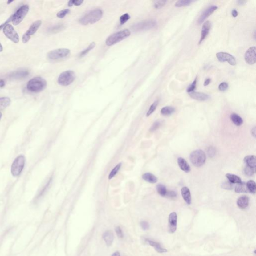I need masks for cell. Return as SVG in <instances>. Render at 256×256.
<instances>
[{
  "label": "cell",
  "mask_w": 256,
  "mask_h": 256,
  "mask_svg": "<svg viewBox=\"0 0 256 256\" xmlns=\"http://www.w3.org/2000/svg\"><path fill=\"white\" fill-rule=\"evenodd\" d=\"M103 12L100 9L93 10L88 12L79 20V23L83 25L93 24L99 21L102 18Z\"/></svg>",
  "instance_id": "cell-1"
},
{
  "label": "cell",
  "mask_w": 256,
  "mask_h": 256,
  "mask_svg": "<svg viewBox=\"0 0 256 256\" xmlns=\"http://www.w3.org/2000/svg\"><path fill=\"white\" fill-rule=\"evenodd\" d=\"M47 87V82L42 77H35L28 82L27 88L28 90L33 93H39L45 90Z\"/></svg>",
  "instance_id": "cell-2"
},
{
  "label": "cell",
  "mask_w": 256,
  "mask_h": 256,
  "mask_svg": "<svg viewBox=\"0 0 256 256\" xmlns=\"http://www.w3.org/2000/svg\"><path fill=\"white\" fill-rule=\"evenodd\" d=\"M131 32L128 29H124L111 35L106 40V44L108 46L114 45L129 37Z\"/></svg>",
  "instance_id": "cell-3"
},
{
  "label": "cell",
  "mask_w": 256,
  "mask_h": 256,
  "mask_svg": "<svg viewBox=\"0 0 256 256\" xmlns=\"http://www.w3.org/2000/svg\"><path fill=\"white\" fill-rule=\"evenodd\" d=\"M190 160L194 166L200 167L203 166L206 162V154L202 150H195L190 154Z\"/></svg>",
  "instance_id": "cell-4"
},
{
  "label": "cell",
  "mask_w": 256,
  "mask_h": 256,
  "mask_svg": "<svg viewBox=\"0 0 256 256\" xmlns=\"http://www.w3.org/2000/svg\"><path fill=\"white\" fill-rule=\"evenodd\" d=\"M157 25V22L155 20L150 19L140 22L133 25L132 27L133 31L135 32L147 31L155 28Z\"/></svg>",
  "instance_id": "cell-5"
},
{
  "label": "cell",
  "mask_w": 256,
  "mask_h": 256,
  "mask_svg": "<svg viewBox=\"0 0 256 256\" xmlns=\"http://www.w3.org/2000/svg\"><path fill=\"white\" fill-rule=\"evenodd\" d=\"M25 158L24 156H18L14 161L11 167V173L14 177H18L20 175L25 165Z\"/></svg>",
  "instance_id": "cell-6"
},
{
  "label": "cell",
  "mask_w": 256,
  "mask_h": 256,
  "mask_svg": "<svg viewBox=\"0 0 256 256\" xmlns=\"http://www.w3.org/2000/svg\"><path fill=\"white\" fill-rule=\"evenodd\" d=\"M76 79V74L73 71H66L63 72L58 79V83L63 86H67L74 81Z\"/></svg>",
  "instance_id": "cell-7"
},
{
  "label": "cell",
  "mask_w": 256,
  "mask_h": 256,
  "mask_svg": "<svg viewBox=\"0 0 256 256\" xmlns=\"http://www.w3.org/2000/svg\"><path fill=\"white\" fill-rule=\"evenodd\" d=\"M29 11V7L27 5L22 6L19 8L14 14L13 15L12 21L14 25H18L24 20Z\"/></svg>",
  "instance_id": "cell-8"
},
{
  "label": "cell",
  "mask_w": 256,
  "mask_h": 256,
  "mask_svg": "<svg viewBox=\"0 0 256 256\" xmlns=\"http://www.w3.org/2000/svg\"><path fill=\"white\" fill-rule=\"evenodd\" d=\"M70 54V50L68 49L61 48L51 51L48 53L47 56L51 60H58L66 58Z\"/></svg>",
  "instance_id": "cell-9"
},
{
  "label": "cell",
  "mask_w": 256,
  "mask_h": 256,
  "mask_svg": "<svg viewBox=\"0 0 256 256\" xmlns=\"http://www.w3.org/2000/svg\"><path fill=\"white\" fill-rule=\"evenodd\" d=\"M3 32L6 37L10 40L15 43H18L20 40L19 36L17 32L12 25L8 24L3 28Z\"/></svg>",
  "instance_id": "cell-10"
},
{
  "label": "cell",
  "mask_w": 256,
  "mask_h": 256,
  "mask_svg": "<svg viewBox=\"0 0 256 256\" xmlns=\"http://www.w3.org/2000/svg\"><path fill=\"white\" fill-rule=\"evenodd\" d=\"M42 22L40 20H38L37 21L34 22L30 27L29 29L26 32L25 34L23 35L22 37V41L24 43H27L30 39H31V36H33L34 34L36 33L39 28H40Z\"/></svg>",
  "instance_id": "cell-11"
},
{
  "label": "cell",
  "mask_w": 256,
  "mask_h": 256,
  "mask_svg": "<svg viewBox=\"0 0 256 256\" xmlns=\"http://www.w3.org/2000/svg\"><path fill=\"white\" fill-rule=\"evenodd\" d=\"M216 57L218 60L221 62H227L230 65L232 66H235L236 65V59L230 54L226 52H218L216 54Z\"/></svg>",
  "instance_id": "cell-12"
},
{
  "label": "cell",
  "mask_w": 256,
  "mask_h": 256,
  "mask_svg": "<svg viewBox=\"0 0 256 256\" xmlns=\"http://www.w3.org/2000/svg\"><path fill=\"white\" fill-rule=\"evenodd\" d=\"M256 47H251L246 52L245 54V60L246 62L249 65H254L256 63Z\"/></svg>",
  "instance_id": "cell-13"
},
{
  "label": "cell",
  "mask_w": 256,
  "mask_h": 256,
  "mask_svg": "<svg viewBox=\"0 0 256 256\" xmlns=\"http://www.w3.org/2000/svg\"><path fill=\"white\" fill-rule=\"evenodd\" d=\"M29 74V71L26 69H21L12 72L10 74L9 77L14 80H21L27 78Z\"/></svg>",
  "instance_id": "cell-14"
},
{
  "label": "cell",
  "mask_w": 256,
  "mask_h": 256,
  "mask_svg": "<svg viewBox=\"0 0 256 256\" xmlns=\"http://www.w3.org/2000/svg\"><path fill=\"white\" fill-rule=\"evenodd\" d=\"M217 9H218L217 6L215 5H212L205 10L204 11L202 12L201 15L199 17V19L198 20V24H201L203 23L204 22L205 20L208 18L209 16H211Z\"/></svg>",
  "instance_id": "cell-15"
},
{
  "label": "cell",
  "mask_w": 256,
  "mask_h": 256,
  "mask_svg": "<svg viewBox=\"0 0 256 256\" xmlns=\"http://www.w3.org/2000/svg\"><path fill=\"white\" fill-rule=\"evenodd\" d=\"M177 215L176 213L172 212L169 216V232L174 233L177 229Z\"/></svg>",
  "instance_id": "cell-16"
},
{
  "label": "cell",
  "mask_w": 256,
  "mask_h": 256,
  "mask_svg": "<svg viewBox=\"0 0 256 256\" xmlns=\"http://www.w3.org/2000/svg\"><path fill=\"white\" fill-rule=\"evenodd\" d=\"M212 23L210 21H207L205 22L202 26V31H201V35L200 39L199 40V44L200 45L203 41L206 39L207 36H208L209 31L211 28Z\"/></svg>",
  "instance_id": "cell-17"
},
{
  "label": "cell",
  "mask_w": 256,
  "mask_h": 256,
  "mask_svg": "<svg viewBox=\"0 0 256 256\" xmlns=\"http://www.w3.org/2000/svg\"><path fill=\"white\" fill-rule=\"evenodd\" d=\"M189 94L192 98L199 101H206L210 98V96H209L208 95L206 94L205 93H202V92H194V91L191 93H189Z\"/></svg>",
  "instance_id": "cell-18"
},
{
  "label": "cell",
  "mask_w": 256,
  "mask_h": 256,
  "mask_svg": "<svg viewBox=\"0 0 256 256\" xmlns=\"http://www.w3.org/2000/svg\"><path fill=\"white\" fill-rule=\"evenodd\" d=\"M181 192L185 201L187 204H191L192 202L191 195L189 189L187 187H183L181 189Z\"/></svg>",
  "instance_id": "cell-19"
},
{
  "label": "cell",
  "mask_w": 256,
  "mask_h": 256,
  "mask_svg": "<svg viewBox=\"0 0 256 256\" xmlns=\"http://www.w3.org/2000/svg\"><path fill=\"white\" fill-rule=\"evenodd\" d=\"M103 238L108 247L110 246L113 243L114 236L111 231H107L103 234Z\"/></svg>",
  "instance_id": "cell-20"
},
{
  "label": "cell",
  "mask_w": 256,
  "mask_h": 256,
  "mask_svg": "<svg viewBox=\"0 0 256 256\" xmlns=\"http://www.w3.org/2000/svg\"><path fill=\"white\" fill-rule=\"evenodd\" d=\"M249 198L247 196H242L238 199L237 204L239 208L244 209L248 206Z\"/></svg>",
  "instance_id": "cell-21"
},
{
  "label": "cell",
  "mask_w": 256,
  "mask_h": 256,
  "mask_svg": "<svg viewBox=\"0 0 256 256\" xmlns=\"http://www.w3.org/2000/svg\"><path fill=\"white\" fill-rule=\"evenodd\" d=\"M177 162H178V165L182 171L186 173H189L191 171L190 166L184 158L182 157L178 158Z\"/></svg>",
  "instance_id": "cell-22"
},
{
  "label": "cell",
  "mask_w": 256,
  "mask_h": 256,
  "mask_svg": "<svg viewBox=\"0 0 256 256\" xmlns=\"http://www.w3.org/2000/svg\"><path fill=\"white\" fill-rule=\"evenodd\" d=\"M146 241L148 243H149V244L150 246H151L152 247H154L155 249L160 253H166L167 252V250L165 248H163V247L161 246L159 243L158 242L154 241L151 240L150 239H146Z\"/></svg>",
  "instance_id": "cell-23"
},
{
  "label": "cell",
  "mask_w": 256,
  "mask_h": 256,
  "mask_svg": "<svg viewBox=\"0 0 256 256\" xmlns=\"http://www.w3.org/2000/svg\"><path fill=\"white\" fill-rule=\"evenodd\" d=\"M143 179L150 183L155 184L157 183L158 179L155 176L151 173H146L142 176Z\"/></svg>",
  "instance_id": "cell-24"
},
{
  "label": "cell",
  "mask_w": 256,
  "mask_h": 256,
  "mask_svg": "<svg viewBox=\"0 0 256 256\" xmlns=\"http://www.w3.org/2000/svg\"><path fill=\"white\" fill-rule=\"evenodd\" d=\"M244 161L247 164V166L255 168L256 166V156L254 155H248L246 156L244 159Z\"/></svg>",
  "instance_id": "cell-25"
},
{
  "label": "cell",
  "mask_w": 256,
  "mask_h": 256,
  "mask_svg": "<svg viewBox=\"0 0 256 256\" xmlns=\"http://www.w3.org/2000/svg\"><path fill=\"white\" fill-rule=\"evenodd\" d=\"M230 119L235 125L240 126L243 123V120L241 117L236 113H233L230 116Z\"/></svg>",
  "instance_id": "cell-26"
},
{
  "label": "cell",
  "mask_w": 256,
  "mask_h": 256,
  "mask_svg": "<svg viewBox=\"0 0 256 256\" xmlns=\"http://www.w3.org/2000/svg\"><path fill=\"white\" fill-rule=\"evenodd\" d=\"M235 192L238 193L249 192L246 183L243 182H242L240 183L237 184L235 187Z\"/></svg>",
  "instance_id": "cell-27"
},
{
  "label": "cell",
  "mask_w": 256,
  "mask_h": 256,
  "mask_svg": "<svg viewBox=\"0 0 256 256\" xmlns=\"http://www.w3.org/2000/svg\"><path fill=\"white\" fill-rule=\"evenodd\" d=\"M226 177L228 180L229 182H231V183L239 184L242 182L241 178L239 176L234 174L228 173L226 175Z\"/></svg>",
  "instance_id": "cell-28"
},
{
  "label": "cell",
  "mask_w": 256,
  "mask_h": 256,
  "mask_svg": "<svg viewBox=\"0 0 256 256\" xmlns=\"http://www.w3.org/2000/svg\"><path fill=\"white\" fill-rule=\"evenodd\" d=\"M175 111V109L174 107L171 106H166L162 108L161 110V114L165 116L171 115Z\"/></svg>",
  "instance_id": "cell-29"
},
{
  "label": "cell",
  "mask_w": 256,
  "mask_h": 256,
  "mask_svg": "<svg viewBox=\"0 0 256 256\" xmlns=\"http://www.w3.org/2000/svg\"><path fill=\"white\" fill-rule=\"evenodd\" d=\"M11 103V99L8 97L0 98V110H3L9 106Z\"/></svg>",
  "instance_id": "cell-30"
},
{
  "label": "cell",
  "mask_w": 256,
  "mask_h": 256,
  "mask_svg": "<svg viewBox=\"0 0 256 256\" xmlns=\"http://www.w3.org/2000/svg\"><path fill=\"white\" fill-rule=\"evenodd\" d=\"M65 29V26L63 24H58L50 27L48 30V32L51 33H56L58 32H61Z\"/></svg>",
  "instance_id": "cell-31"
},
{
  "label": "cell",
  "mask_w": 256,
  "mask_h": 256,
  "mask_svg": "<svg viewBox=\"0 0 256 256\" xmlns=\"http://www.w3.org/2000/svg\"><path fill=\"white\" fill-rule=\"evenodd\" d=\"M247 189L249 192L251 194H255L256 192V185L255 181L253 180H249L246 183Z\"/></svg>",
  "instance_id": "cell-32"
},
{
  "label": "cell",
  "mask_w": 256,
  "mask_h": 256,
  "mask_svg": "<svg viewBox=\"0 0 256 256\" xmlns=\"http://www.w3.org/2000/svg\"><path fill=\"white\" fill-rule=\"evenodd\" d=\"M195 2V1L192 0H179L177 2L175 6L176 7H185L190 5L192 3Z\"/></svg>",
  "instance_id": "cell-33"
},
{
  "label": "cell",
  "mask_w": 256,
  "mask_h": 256,
  "mask_svg": "<svg viewBox=\"0 0 256 256\" xmlns=\"http://www.w3.org/2000/svg\"><path fill=\"white\" fill-rule=\"evenodd\" d=\"M156 189H157L158 194L161 195V196H166V195L167 193V190L166 187L164 185L161 184H158L157 186V187H156Z\"/></svg>",
  "instance_id": "cell-34"
},
{
  "label": "cell",
  "mask_w": 256,
  "mask_h": 256,
  "mask_svg": "<svg viewBox=\"0 0 256 256\" xmlns=\"http://www.w3.org/2000/svg\"><path fill=\"white\" fill-rule=\"evenodd\" d=\"M95 46H96V43H95L92 42V43H91L90 45L86 49H85L83 51L80 53V55H79L80 57H83L85 55H86L87 54L89 53L90 51L93 50Z\"/></svg>",
  "instance_id": "cell-35"
},
{
  "label": "cell",
  "mask_w": 256,
  "mask_h": 256,
  "mask_svg": "<svg viewBox=\"0 0 256 256\" xmlns=\"http://www.w3.org/2000/svg\"><path fill=\"white\" fill-rule=\"evenodd\" d=\"M121 166H122V163H120L117 165L113 169V170H112V171L111 172L108 177L109 180L112 179L117 174V173L118 172L120 169L121 168Z\"/></svg>",
  "instance_id": "cell-36"
},
{
  "label": "cell",
  "mask_w": 256,
  "mask_h": 256,
  "mask_svg": "<svg viewBox=\"0 0 256 256\" xmlns=\"http://www.w3.org/2000/svg\"><path fill=\"white\" fill-rule=\"evenodd\" d=\"M158 104H159V101L156 100L152 104L151 106H150V108H149V110L147 113V114H146L147 117H149L152 114H153V112L156 110V109L157 108Z\"/></svg>",
  "instance_id": "cell-37"
},
{
  "label": "cell",
  "mask_w": 256,
  "mask_h": 256,
  "mask_svg": "<svg viewBox=\"0 0 256 256\" xmlns=\"http://www.w3.org/2000/svg\"><path fill=\"white\" fill-rule=\"evenodd\" d=\"M244 173L246 175L248 176H252L255 173V168L250 167L249 166H247L244 168Z\"/></svg>",
  "instance_id": "cell-38"
},
{
  "label": "cell",
  "mask_w": 256,
  "mask_h": 256,
  "mask_svg": "<svg viewBox=\"0 0 256 256\" xmlns=\"http://www.w3.org/2000/svg\"><path fill=\"white\" fill-rule=\"evenodd\" d=\"M167 3V1L165 0H160L155 2L154 4V7L156 9H160L164 6Z\"/></svg>",
  "instance_id": "cell-39"
},
{
  "label": "cell",
  "mask_w": 256,
  "mask_h": 256,
  "mask_svg": "<svg viewBox=\"0 0 256 256\" xmlns=\"http://www.w3.org/2000/svg\"><path fill=\"white\" fill-rule=\"evenodd\" d=\"M130 16L129 15V14L126 13L124 14V15L122 16L120 18V25H123L125 23H126L130 19Z\"/></svg>",
  "instance_id": "cell-40"
},
{
  "label": "cell",
  "mask_w": 256,
  "mask_h": 256,
  "mask_svg": "<svg viewBox=\"0 0 256 256\" xmlns=\"http://www.w3.org/2000/svg\"><path fill=\"white\" fill-rule=\"evenodd\" d=\"M70 10L69 9L63 10L62 11L58 13L57 16V17L62 19V18L65 17V16H66L67 15H68V14L70 13Z\"/></svg>",
  "instance_id": "cell-41"
},
{
  "label": "cell",
  "mask_w": 256,
  "mask_h": 256,
  "mask_svg": "<svg viewBox=\"0 0 256 256\" xmlns=\"http://www.w3.org/2000/svg\"><path fill=\"white\" fill-rule=\"evenodd\" d=\"M197 82V78H196L193 81V82L188 87L187 89V92L188 93H191V92H194L195 89L196 88Z\"/></svg>",
  "instance_id": "cell-42"
},
{
  "label": "cell",
  "mask_w": 256,
  "mask_h": 256,
  "mask_svg": "<svg viewBox=\"0 0 256 256\" xmlns=\"http://www.w3.org/2000/svg\"><path fill=\"white\" fill-rule=\"evenodd\" d=\"M222 187L225 190H232L234 188V184L231 183V182L229 181L224 182L222 183Z\"/></svg>",
  "instance_id": "cell-43"
},
{
  "label": "cell",
  "mask_w": 256,
  "mask_h": 256,
  "mask_svg": "<svg viewBox=\"0 0 256 256\" xmlns=\"http://www.w3.org/2000/svg\"><path fill=\"white\" fill-rule=\"evenodd\" d=\"M84 2L83 1H80V0H71L68 2V6L72 7L73 6H80L83 4Z\"/></svg>",
  "instance_id": "cell-44"
},
{
  "label": "cell",
  "mask_w": 256,
  "mask_h": 256,
  "mask_svg": "<svg viewBox=\"0 0 256 256\" xmlns=\"http://www.w3.org/2000/svg\"><path fill=\"white\" fill-rule=\"evenodd\" d=\"M228 84L226 82H222L219 85L218 89L221 92H225L228 89Z\"/></svg>",
  "instance_id": "cell-45"
},
{
  "label": "cell",
  "mask_w": 256,
  "mask_h": 256,
  "mask_svg": "<svg viewBox=\"0 0 256 256\" xmlns=\"http://www.w3.org/2000/svg\"><path fill=\"white\" fill-rule=\"evenodd\" d=\"M115 231L117 236L120 238H121V239L123 238L124 235L122 230L121 229V227L120 226H117V227H116Z\"/></svg>",
  "instance_id": "cell-46"
},
{
  "label": "cell",
  "mask_w": 256,
  "mask_h": 256,
  "mask_svg": "<svg viewBox=\"0 0 256 256\" xmlns=\"http://www.w3.org/2000/svg\"><path fill=\"white\" fill-rule=\"evenodd\" d=\"M207 153L208 154L209 157L213 158L216 154V149L213 147H210L207 150Z\"/></svg>",
  "instance_id": "cell-47"
},
{
  "label": "cell",
  "mask_w": 256,
  "mask_h": 256,
  "mask_svg": "<svg viewBox=\"0 0 256 256\" xmlns=\"http://www.w3.org/2000/svg\"><path fill=\"white\" fill-rule=\"evenodd\" d=\"M140 226H141L142 229L144 230V231L148 230L150 228V225H149V223H148L147 222H146V221H141L140 222Z\"/></svg>",
  "instance_id": "cell-48"
},
{
  "label": "cell",
  "mask_w": 256,
  "mask_h": 256,
  "mask_svg": "<svg viewBox=\"0 0 256 256\" xmlns=\"http://www.w3.org/2000/svg\"><path fill=\"white\" fill-rule=\"evenodd\" d=\"M160 125L161 123L160 122H159V121L155 122L153 124V125L150 128V131H155L156 130H157L160 127Z\"/></svg>",
  "instance_id": "cell-49"
},
{
  "label": "cell",
  "mask_w": 256,
  "mask_h": 256,
  "mask_svg": "<svg viewBox=\"0 0 256 256\" xmlns=\"http://www.w3.org/2000/svg\"><path fill=\"white\" fill-rule=\"evenodd\" d=\"M166 196L170 198H175L177 197V193L175 191H169L167 192Z\"/></svg>",
  "instance_id": "cell-50"
},
{
  "label": "cell",
  "mask_w": 256,
  "mask_h": 256,
  "mask_svg": "<svg viewBox=\"0 0 256 256\" xmlns=\"http://www.w3.org/2000/svg\"><path fill=\"white\" fill-rule=\"evenodd\" d=\"M12 17H13V15H12V16H11V17H10L9 18V19H8V20H7V21H6L5 22V23H3V24H2V25H0V30L1 29H2V28H4V27H5V26L7 24H9V23L10 22H11V21H12Z\"/></svg>",
  "instance_id": "cell-51"
},
{
  "label": "cell",
  "mask_w": 256,
  "mask_h": 256,
  "mask_svg": "<svg viewBox=\"0 0 256 256\" xmlns=\"http://www.w3.org/2000/svg\"><path fill=\"white\" fill-rule=\"evenodd\" d=\"M238 13L236 9H233L232 11V15L233 17H237Z\"/></svg>",
  "instance_id": "cell-52"
},
{
  "label": "cell",
  "mask_w": 256,
  "mask_h": 256,
  "mask_svg": "<svg viewBox=\"0 0 256 256\" xmlns=\"http://www.w3.org/2000/svg\"><path fill=\"white\" fill-rule=\"evenodd\" d=\"M210 82H211V79H206L204 83V86H208L209 84H210Z\"/></svg>",
  "instance_id": "cell-53"
},
{
  "label": "cell",
  "mask_w": 256,
  "mask_h": 256,
  "mask_svg": "<svg viewBox=\"0 0 256 256\" xmlns=\"http://www.w3.org/2000/svg\"><path fill=\"white\" fill-rule=\"evenodd\" d=\"M247 1H244V0H239L237 2L239 5H244L247 3Z\"/></svg>",
  "instance_id": "cell-54"
},
{
  "label": "cell",
  "mask_w": 256,
  "mask_h": 256,
  "mask_svg": "<svg viewBox=\"0 0 256 256\" xmlns=\"http://www.w3.org/2000/svg\"><path fill=\"white\" fill-rule=\"evenodd\" d=\"M5 85V82L3 79H0V88H3Z\"/></svg>",
  "instance_id": "cell-55"
},
{
  "label": "cell",
  "mask_w": 256,
  "mask_h": 256,
  "mask_svg": "<svg viewBox=\"0 0 256 256\" xmlns=\"http://www.w3.org/2000/svg\"><path fill=\"white\" fill-rule=\"evenodd\" d=\"M256 127H254V128H253L252 129V131H251V132H252V135L253 136L254 138H256Z\"/></svg>",
  "instance_id": "cell-56"
},
{
  "label": "cell",
  "mask_w": 256,
  "mask_h": 256,
  "mask_svg": "<svg viewBox=\"0 0 256 256\" xmlns=\"http://www.w3.org/2000/svg\"><path fill=\"white\" fill-rule=\"evenodd\" d=\"M112 256H121V255L119 252H116L112 254Z\"/></svg>",
  "instance_id": "cell-57"
},
{
  "label": "cell",
  "mask_w": 256,
  "mask_h": 256,
  "mask_svg": "<svg viewBox=\"0 0 256 256\" xmlns=\"http://www.w3.org/2000/svg\"><path fill=\"white\" fill-rule=\"evenodd\" d=\"M3 50V46L0 43V52H2Z\"/></svg>",
  "instance_id": "cell-58"
},
{
  "label": "cell",
  "mask_w": 256,
  "mask_h": 256,
  "mask_svg": "<svg viewBox=\"0 0 256 256\" xmlns=\"http://www.w3.org/2000/svg\"><path fill=\"white\" fill-rule=\"evenodd\" d=\"M13 2V1H8L7 3H8V4H10V3H12Z\"/></svg>",
  "instance_id": "cell-59"
},
{
  "label": "cell",
  "mask_w": 256,
  "mask_h": 256,
  "mask_svg": "<svg viewBox=\"0 0 256 256\" xmlns=\"http://www.w3.org/2000/svg\"><path fill=\"white\" fill-rule=\"evenodd\" d=\"M2 117V114L1 112H0V120L1 119Z\"/></svg>",
  "instance_id": "cell-60"
}]
</instances>
